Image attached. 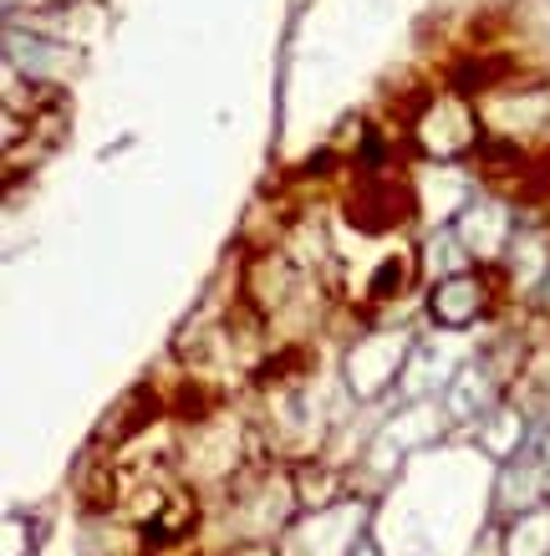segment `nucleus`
Segmentation results:
<instances>
[{"mask_svg": "<svg viewBox=\"0 0 550 556\" xmlns=\"http://www.w3.org/2000/svg\"><path fill=\"white\" fill-rule=\"evenodd\" d=\"M453 236H459V245H464L469 255H500L504 240H510V215H504V204H469L464 219L453 225Z\"/></svg>", "mask_w": 550, "mask_h": 556, "instance_id": "1", "label": "nucleus"}, {"mask_svg": "<svg viewBox=\"0 0 550 556\" xmlns=\"http://www.w3.org/2000/svg\"><path fill=\"white\" fill-rule=\"evenodd\" d=\"M398 363H402V338H372L347 357V378L357 393H378V388L393 383Z\"/></svg>", "mask_w": 550, "mask_h": 556, "instance_id": "2", "label": "nucleus"}, {"mask_svg": "<svg viewBox=\"0 0 550 556\" xmlns=\"http://www.w3.org/2000/svg\"><path fill=\"white\" fill-rule=\"evenodd\" d=\"M479 306H484V287L469 276V270L434 291V321H444V327H464V321H474L479 317Z\"/></svg>", "mask_w": 550, "mask_h": 556, "instance_id": "3", "label": "nucleus"}, {"mask_svg": "<svg viewBox=\"0 0 550 556\" xmlns=\"http://www.w3.org/2000/svg\"><path fill=\"white\" fill-rule=\"evenodd\" d=\"M489 404H495V383L484 378V368L453 372V383H449V408L459 414V419H474V414H484Z\"/></svg>", "mask_w": 550, "mask_h": 556, "instance_id": "4", "label": "nucleus"}, {"mask_svg": "<svg viewBox=\"0 0 550 556\" xmlns=\"http://www.w3.org/2000/svg\"><path fill=\"white\" fill-rule=\"evenodd\" d=\"M546 465L540 470H530V465H515V470H504L500 480V495H504V510H515V516H525V510H540V490H546Z\"/></svg>", "mask_w": 550, "mask_h": 556, "instance_id": "5", "label": "nucleus"}, {"mask_svg": "<svg viewBox=\"0 0 550 556\" xmlns=\"http://www.w3.org/2000/svg\"><path fill=\"white\" fill-rule=\"evenodd\" d=\"M504 552L510 556H550V506L515 516V526H510V546H504Z\"/></svg>", "mask_w": 550, "mask_h": 556, "instance_id": "6", "label": "nucleus"}, {"mask_svg": "<svg viewBox=\"0 0 550 556\" xmlns=\"http://www.w3.org/2000/svg\"><path fill=\"white\" fill-rule=\"evenodd\" d=\"M398 281H402V266H398V261H393V266H383V270H378V296H387V287L398 291Z\"/></svg>", "mask_w": 550, "mask_h": 556, "instance_id": "7", "label": "nucleus"}, {"mask_svg": "<svg viewBox=\"0 0 550 556\" xmlns=\"http://www.w3.org/2000/svg\"><path fill=\"white\" fill-rule=\"evenodd\" d=\"M540 465H546V475H550V434H546V455H540Z\"/></svg>", "mask_w": 550, "mask_h": 556, "instance_id": "8", "label": "nucleus"}]
</instances>
